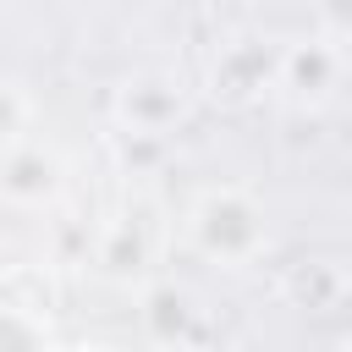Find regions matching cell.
Segmentation results:
<instances>
[{
  "mask_svg": "<svg viewBox=\"0 0 352 352\" xmlns=\"http://www.w3.org/2000/svg\"><path fill=\"white\" fill-rule=\"evenodd\" d=\"M182 231H187V248L204 264L242 270V264H253L270 248V209H264V198L253 187L214 182V187L192 192V204L182 214Z\"/></svg>",
  "mask_w": 352,
  "mask_h": 352,
  "instance_id": "1",
  "label": "cell"
},
{
  "mask_svg": "<svg viewBox=\"0 0 352 352\" xmlns=\"http://www.w3.org/2000/svg\"><path fill=\"white\" fill-rule=\"evenodd\" d=\"M60 192H66V160H60V148L38 143L33 132L22 143L0 148V204L6 209H22V214L55 209Z\"/></svg>",
  "mask_w": 352,
  "mask_h": 352,
  "instance_id": "5",
  "label": "cell"
},
{
  "mask_svg": "<svg viewBox=\"0 0 352 352\" xmlns=\"http://www.w3.org/2000/svg\"><path fill=\"white\" fill-rule=\"evenodd\" d=\"M143 330L154 336V341H187L192 330H198V302L176 286V280H154V286H143Z\"/></svg>",
  "mask_w": 352,
  "mask_h": 352,
  "instance_id": "6",
  "label": "cell"
},
{
  "mask_svg": "<svg viewBox=\"0 0 352 352\" xmlns=\"http://www.w3.org/2000/svg\"><path fill=\"white\" fill-rule=\"evenodd\" d=\"M28 132H33V99H28L16 82H6V77H0V148L22 143Z\"/></svg>",
  "mask_w": 352,
  "mask_h": 352,
  "instance_id": "10",
  "label": "cell"
},
{
  "mask_svg": "<svg viewBox=\"0 0 352 352\" xmlns=\"http://www.w3.org/2000/svg\"><path fill=\"white\" fill-rule=\"evenodd\" d=\"M55 341V330H50V319H44V308H33V302H0V352H11V346H50Z\"/></svg>",
  "mask_w": 352,
  "mask_h": 352,
  "instance_id": "9",
  "label": "cell"
},
{
  "mask_svg": "<svg viewBox=\"0 0 352 352\" xmlns=\"http://www.w3.org/2000/svg\"><path fill=\"white\" fill-rule=\"evenodd\" d=\"M192 110V94L176 72H132L110 94V121L116 132H143V138H170Z\"/></svg>",
  "mask_w": 352,
  "mask_h": 352,
  "instance_id": "4",
  "label": "cell"
},
{
  "mask_svg": "<svg viewBox=\"0 0 352 352\" xmlns=\"http://www.w3.org/2000/svg\"><path fill=\"white\" fill-rule=\"evenodd\" d=\"M319 33H330L352 50V0H319Z\"/></svg>",
  "mask_w": 352,
  "mask_h": 352,
  "instance_id": "11",
  "label": "cell"
},
{
  "mask_svg": "<svg viewBox=\"0 0 352 352\" xmlns=\"http://www.w3.org/2000/svg\"><path fill=\"white\" fill-rule=\"evenodd\" d=\"M352 72V50L330 33H302L280 44V72H275V94L292 110H324Z\"/></svg>",
  "mask_w": 352,
  "mask_h": 352,
  "instance_id": "2",
  "label": "cell"
},
{
  "mask_svg": "<svg viewBox=\"0 0 352 352\" xmlns=\"http://www.w3.org/2000/svg\"><path fill=\"white\" fill-rule=\"evenodd\" d=\"M346 346H352V336H346Z\"/></svg>",
  "mask_w": 352,
  "mask_h": 352,
  "instance_id": "12",
  "label": "cell"
},
{
  "mask_svg": "<svg viewBox=\"0 0 352 352\" xmlns=\"http://www.w3.org/2000/svg\"><path fill=\"white\" fill-rule=\"evenodd\" d=\"M275 72H280V44L264 33H236L209 55L204 88L226 110H253L258 99L275 94Z\"/></svg>",
  "mask_w": 352,
  "mask_h": 352,
  "instance_id": "3",
  "label": "cell"
},
{
  "mask_svg": "<svg viewBox=\"0 0 352 352\" xmlns=\"http://www.w3.org/2000/svg\"><path fill=\"white\" fill-rule=\"evenodd\" d=\"M286 297H292L297 308L330 314V308H341V302L352 297V275H346L336 258H308V264H297V270L286 275Z\"/></svg>",
  "mask_w": 352,
  "mask_h": 352,
  "instance_id": "7",
  "label": "cell"
},
{
  "mask_svg": "<svg viewBox=\"0 0 352 352\" xmlns=\"http://www.w3.org/2000/svg\"><path fill=\"white\" fill-rule=\"evenodd\" d=\"M94 264L110 275V280H143L148 264H154V248H148V231L138 220H116L104 236H99V253Z\"/></svg>",
  "mask_w": 352,
  "mask_h": 352,
  "instance_id": "8",
  "label": "cell"
}]
</instances>
